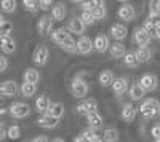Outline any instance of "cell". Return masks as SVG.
I'll use <instances>...</instances> for the list:
<instances>
[{"label": "cell", "mask_w": 160, "mask_h": 142, "mask_svg": "<svg viewBox=\"0 0 160 142\" xmlns=\"http://www.w3.org/2000/svg\"><path fill=\"white\" fill-rule=\"evenodd\" d=\"M138 112L141 113V117L144 120H152L160 115V102L154 97L144 99L141 102V106L138 107Z\"/></svg>", "instance_id": "1"}, {"label": "cell", "mask_w": 160, "mask_h": 142, "mask_svg": "<svg viewBox=\"0 0 160 142\" xmlns=\"http://www.w3.org/2000/svg\"><path fill=\"white\" fill-rule=\"evenodd\" d=\"M90 91V86L88 83L82 78V77H75L71 82V93L75 96V97H85Z\"/></svg>", "instance_id": "2"}, {"label": "cell", "mask_w": 160, "mask_h": 142, "mask_svg": "<svg viewBox=\"0 0 160 142\" xmlns=\"http://www.w3.org/2000/svg\"><path fill=\"white\" fill-rule=\"evenodd\" d=\"M8 112L13 118H26L31 113V107L26 102H13L8 107Z\"/></svg>", "instance_id": "3"}, {"label": "cell", "mask_w": 160, "mask_h": 142, "mask_svg": "<svg viewBox=\"0 0 160 142\" xmlns=\"http://www.w3.org/2000/svg\"><path fill=\"white\" fill-rule=\"evenodd\" d=\"M133 40H135L136 45H139V48H149L152 35L148 34L142 27H136L135 31H133Z\"/></svg>", "instance_id": "4"}, {"label": "cell", "mask_w": 160, "mask_h": 142, "mask_svg": "<svg viewBox=\"0 0 160 142\" xmlns=\"http://www.w3.org/2000/svg\"><path fill=\"white\" fill-rule=\"evenodd\" d=\"M48 58H50V50L47 46L40 45L34 50L32 61H34V64H37V66H45V64L48 62Z\"/></svg>", "instance_id": "5"}, {"label": "cell", "mask_w": 160, "mask_h": 142, "mask_svg": "<svg viewBox=\"0 0 160 142\" xmlns=\"http://www.w3.org/2000/svg\"><path fill=\"white\" fill-rule=\"evenodd\" d=\"M109 35L114 38L115 42H122L127 38L128 35V29H127V26L125 24H112L111 26V29H109Z\"/></svg>", "instance_id": "6"}, {"label": "cell", "mask_w": 160, "mask_h": 142, "mask_svg": "<svg viewBox=\"0 0 160 142\" xmlns=\"http://www.w3.org/2000/svg\"><path fill=\"white\" fill-rule=\"evenodd\" d=\"M139 85L144 88V91L148 93V91H154V89L158 86V80H157V77L154 73H144L139 78Z\"/></svg>", "instance_id": "7"}, {"label": "cell", "mask_w": 160, "mask_h": 142, "mask_svg": "<svg viewBox=\"0 0 160 142\" xmlns=\"http://www.w3.org/2000/svg\"><path fill=\"white\" fill-rule=\"evenodd\" d=\"M75 110H77V113L85 115V117H87L88 113L98 112V102H96L95 99H87V101H83V102H80V104L75 107Z\"/></svg>", "instance_id": "8"}, {"label": "cell", "mask_w": 160, "mask_h": 142, "mask_svg": "<svg viewBox=\"0 0 160 142\" xmlns=\"http://www.w3.org/2000/svg\"><path fill=\"white\" fill-rule=\"evenodd\" d=\"M37 32L42 37L51 34L53 32V18L51 16H42L40 18L38 22H37Z\"/></svg>", "instance_id": "9"}, {"label": "cell", "mask_w": 160, "mask_h": 142, "mask_svg": "<svg viewBox=\"0 0 160 142\" xmlns=\"http://www.w3.org/2000/svg\"><path fill=\"white\" fill-rule=\"evenodd\" d=\"M18 91H19V88H18V83L15 80H5V82L0 83V94L5 96V97L15 96Z\"/></svg>", "instance_id": "10"}, {"label": "cell", "mask_w": 160, "mask_h": 142, "mask_svg": "<svg viewBox=\"0 0 160 142\" xmlns=\"http://www.w3.org/2000/svg\"><path fill=\"white\" fill-rule=\"evenodd\" d=\"M117 15H118V18L122 19V21L130 22V21H133V19L136 18V11H135V7H133V5H130V3H123L122 7L118 8Z\"/></svg>", "instance_id": "11"}, {"label": "cell", "mask_w": 160, "mask_h": 142, "mask_svg": "<svg viewBox=\"0 0 160 142\" xmlns=\"http://www.w3.org/2000/svg\"><path fill=\"white\" fill-rule=\"evenodd\" d=\"M112 91H114V94L115 96H123L125 93H128V89H130V86H128V80L125 78V77H118V78H115L114 80V83H112Z\"/></svg>", "instance_id": "12"}, {"label": "cell", "mask_w": 160, "mask_h": 142, "mask_svg": "<svg viewBox=\"0 0 160 142\" xmlns=\"http://www.w3.org/2000/svg\"><path fill=\"white\" fill-rule=\"evenodd\" d=\"M69 37H72L71 35V32L68 31V29H64V27H59V29H55L51 34H50V38H51V42L53 43H56L58 46H61L66 40H68Z\"/></svg>", "instance_id": "13"}, {"label": "cell", "mask_w": 160, "mask_h": 142, "mask_svg": "<svg viewBox=\"0 0 160 142\" xmlns=\"http://www.w3.org/2000/svg\"><path fill=\"white\" fill-rule=\"evenodd\" d=\"M93 48H95L98 53H106V51H109V48H111L109 37L104 35V34L96 35V38L93 40Z\"/></svg>", "instance_id": "14"}, {"label": "cell", "mask_w": 160, "mask_h": 142, "mask_svg": "<svg viewBox=\"0 0 160 142\" xmlns=\"http://www.w3.org/2000/svg\"><path fill=\"white\" fill-rule=\"evenodd\" d=\"M93 50V42L90 40V37L83 35L77 40V53L78 54H90Z\"/></svg>", "instance_id": "15"}, {"label": "cell", "mask_w": 160, "mask_h": 142, "mask_svg": "<svg viewBox=\"0 0 160 142\" xmlns=\"http://www.w3.org/2000/svg\"><path fill=\"white\" fill-rule=\"evenodd\" d=\"M136 115H138V109L133 106V104H125L123 106V109H122V113H120V117H122V120L123 121H127V123H131V121H135V118H136Z\"/></svg>", "instance_id": "16"}, {"label": "cell", "mask_w": 160, "mask_h": 142, "mask_svg": "<svg viewBox=\"0 0 160 142\" xmlns=\"http://www.w3.org/2000/svg\"><path fill=\"white\" fill-rule=\"evenodd\" d=\"M85 27H87V26L80 21V18H72L69 21V24H68V31L71 34H75V35H80V37H83Z\"/></svg>", "instance_id": "17"}, {"label": "cell", "mask_w": 160, "mask_h": 142, "mask_svg": "<svg viewBox=\"0 0 160 142\" xmlns=\"http://www.w3.org/2000/svg\"><path fill=\"white\" fill-rule=\"evenodd\" d=\"M109 53H111V56L115 58V59H123L128 51H127V46H125L122 42H115L114 45H111Z\"/></svg>", "instance_id": "18"}, {"label": "cell", "mask_w": 160, "mask_h": 142, "mask_svg": "<svg viewBox=\"0 0 160 142\" xmlns=\"http://www.w3.org/2000/svg\"><path fill=\"white\" fill-rule=\"evenodd\" d=\"M50 106H51V101H50V97L47 96V94H40L37 99H35V109H37V112H40V113H48V109H50Z\"/></svg>", "instance_id": "19"}, {"label": "cell", "mask_w": 160, "mask_h": 142, "mask_svg": "<svg viewBox=\"0 0 160 142\" xmlns=\"http://www.w3.org/2000/svg\"><path fill=\"white\" fill-rule=\"evenodd\" d=\"M37 125L45 128V130H53V128H56L59 125V120L53 118V117H50L48 113H45V115H42V117L37 120Z\"/></svg>", "instance_id": "20"}, {"label": "cell", "mask_w": 160, "mask_h": 142, "mask_svg": "<svg viewBox=\"0 0 160 142\" xmlns=\"http://www.w3.org/2000/svg\"><path fill=\"white\" fill-rule=\"evenodd\" d=\"M64 112H66V109H64L62 102H51V106L48 109V115L56 120H61L64 117Z\"/></svg>", "instance_id": "21"}, {"label": "cell", "mask_w": 160, "mask_h": 142, "mask_svg": "<svg viewBox=\"0 0 160 142\" xmlns=\"http://www.w3.org/2000/svg\"><path fill=\"white\" fill-rule=\"evenodd\" d=\"M128 96L131 101H141L144 96H146V91H144V88L139 85V83H135V85H131L130 89H128Z\"/></svg>", "instance_id": "22"}, {"label": "cell", "mask_w": 160, "mask_h": 142, "mask_svg": "<svg viewBox=\"0 0 160 142\" xmlns=\"http://www.w3.org/2000/svg\"><path fill=\"white\" fill-rule=\"evenodd\" d=\"M0 48H2L3 53L11 54L16 51V42L13 40V37H5V38H0Z\"/></svg>", "instance_id": "23"}, {"label": "cell", "mask_w": 160, "mask_h": 142, "mask_svg": "<svg viewBox=\"0 0 160 142\" xmlns=\"http://www.w3.org/2000/svg\"><path fill=\"white\" fill-rule=\"evenodd\" d=\"M87 123H88V128L91 130H98V128L102 126V117L99 112H93V113H88L87 115Z\"/></svg>", "instance_id": "24"}, {"label": "cell", "mask_w": 160, "mask_h": 142, "mask_svg": "<svg viewBox=\"0 0 160 142\" xmlns=\"http://www.w3.org/2000/svg\"><path fill=\"white\" fill-rule=\"evenodd\" d=\"M22 78L26 83H32V85H37L38 80H40V73L37 69L34 67H29V69H26L24 70V75H22Z\"/></svg>", "instance_id": "25"}, {"label": "cell", "mask_w": 160, "mask_h": 142, "mask_svg": "<svg viewBox=\"0 0 160 142\" xmlns=\"http://www.w3.org/2000/svg\"><path fill=\"white\" fill-rule=\"evenodd\" d=\"M98 80H99V85H101V86L108 88V86H112V83H114V80H115V77H114L112 70H108V69H106V70H102V72L99 73Z\"/></svg>", "instance_id": "26"}, {"label": "cell", "mask_w": 160, "mask_h": 142, "mask_svg": "<svg viewBox=\"0 0 160 142\" xmlns=\"http://www.w3.org/2000/svg\"><path fill=\"white\" fill-rule=\"evenodd\" d=\"M66 13H68V10H66L64 3H56L51 8V18H53V21L59 22V21H62L66 18Z\"/></svg>", "instance_id": "27"}, {"label": "cell", "mask_w": 160, "mask_h": 142, "mask_svg": "<svg viewBox=\"0 0 160 142\" xmlns=\"http://www.w3.org/2000/svg\"><path fill=\"white\" fill-rule=\"evenodd\" d=\"M118 130L115 128H106L102 133V140L104 142H117L118 140Z\"/></svg>", "instance_id": "28"}, {"label": "cell", "mask_w": 160, "mask_h": 142, "mask_svg": "<svg viewBox=\"0 0 160 142\" xmlns=\"http://www.w3.org/2000/svg\"><path fill=\"white\" fill-rule=\"evenodd\" d=\"M135 53H136V58H138L139 64L141 62H149L151 58H152V51L149 48H138Z\"/></svg>", "instance_id": "29"}, {"label": "cell", "mask_w": 160, "mask_h": 142, "mask_svg": "<svg viewBox=\"0 0 160 142\" xmlns=\"http://www.w3.org/2000/svg\"><path fill=\"white\" fill-rule=\"evenodd\" d=\"M19 91L24 97H32L35 93H37V85H32V83H22L21 88H19Z\"/></svg>", "instance_id": "30"}, {"label": "cell", "mask_w": 160, "mask_h": 142, "mask_svg": "<svg viewBox=\"0 0 160 142\" xmlns=\"http://www.w3.org/2000/svg\"><path fill=\"white\" fill-rule=\"evenodd\" d=\"M16 7H18L16 0H2V2H0V10H2L3 13H13V11H16Z\"/></svg>", "instance_id": "31"}, {"label": "cell", "mask_w": 160, "mask_h": 142, "mask_svg": "<svg viewBox=\"0 0 160 142\" xmlns=\"http://www.w3.org/2000/svg\"><path fill=\"white\" fill-rule=\"evenodd\" d=\"M59 48L62 51H66V53H77V40H74L72 37H69Z\"/></svg>", "instance_id": "32"}, {"label": "cell", "mask_w": 160, "mask_h": 142, "mask_svg": "<svg viewBox=\"0 0 160 142\" xmlns=\"http://www.w3.org/2000/svg\"><path fill=\"white\" fill-rule=\"evenodd\" d=\"M123 64H125V66H128V67H136V66H138L139 61H138V58H136V53H135V51H128V53L125 54Z\"/></svg>", "instance_id": "33"}, {"label": "cell", "mask_w": 160, "mask_h": 142, "mask_svg": "<svg viewBox=\"0 0 160 142\" xmlns=\"http://www.w3.org/2000/svg\"><path fill=\"white\" fill-rule=\"evenodd\" d=\"M102 3L104 2H101V0H88V2H82L80 7H82V11H93L95 8H98Z\"/></svg>", "instance_id": "34"}, {"label": "cell", "mask_w": 160, "mask_h": 142, "mask_svg": "<svg viewBox=\"0 0 160 142\" xmlns=\"http://www.w3.org/2000/svg\"><path fill=\"white\" fill-rule=\"evenodd\" d=\"M7 137H10L11 140H16L21 137V128L18 125H11L7 131Z\"/></svg>", "instance_id": "35"}, {"label": "cell", "mask_w": 160, "mask_h": 142, "mask_svg": "<svg viewBox=\"0 0 160 142\" xmlns=\"http://www.w3.org/2000/svg\"><path fill=\"white\" fill-rule=\"evenodd\" d=\"M11 32H13V24L10 21H5L3 24H0V38L10 37Z\"/></svg>", "instance_id": "36"}, {"label": "cell", "mask_w": 160, "mask_h": 142, "mask_svg": "<svg viewBox=\"0 0 160 142\" xmlns=\"http://www.w3.org/2000/svg\"><path fill=\"white\" fill-rule=\"evenodd\" d=\"M91 13H93V16H95V19H96V21H98V19H104V18H106V15H108V8H106V3L99 5L98 8H95Z\"/></svg>", "instance_id": "37"}, {"label": "cell", "mask_w": 160, "mask_h": 142, "mask_svg": "<svg viewBox=\"0 0 160 142\" xmlns=\"http://www.w3.org/2000/svg\"><path fill=\"white\" fill-rule=\"evenodd\" d=\"M80 21H82L85 26H93L95 24V16H93L91 11H82V15H80Z\"/></svg>", "instance_id": "38"}, {"label": "cell", "mask_w": 160, "mask_h": 142, "mask_svg": "<svg viewBox=\"0 0 160 142\" xmlns=\"http://www.w3.org/2000/svg\"><path fill=\"white\" fill-rule=\"evenodd\" d=\"M22 5H24V8H26V10L31 11V13H37V11L40 10L38 2H35V0H24Z\"/></svg>", "instance_id": "39"}, {"label": "cell", "mask_w": 160, "mask_h": 142, "mask_svg": "<svg viewBox=\"0 0 160 142\" xmlns=\"http://www.w3.org/2000/svg\"><path fill=\"white\" fill-rule=\"evenodd\" d=\"M149 15L160 16V0H151L149 2Z\"/></svg>", "instance_id": "40"}, {"label": "cell", "mask_w": 160, "mask_h": 142, "mask_svg": "<svg viewBox=\"0 0 160 142\" xmlns=\"http://www.w3.org/2000/svg\"><path fill=\"white\" fill-rule=\"evenodd\" d=\"M80 134H82V136H83L87 140H91L93 137H96V136H98V134L95 133V130H91V128H87V130H83V131L80 133Z\"/></svg>", "instance_id": "41"}, {"label": "cell", "mask_w": 160, "mask_h": 142, "mask_svg": "<svg viewBox=\"0 0 160 142\" xmlns=\"http://www.w3.org/2000/svg\"><path fill=\"white\" fill-rule=\"evenodd\" d=\"M151 134H152V137H154L155 140H157V139H160V123H157V125H154V126H152Z\"/></svg>", "instance_id": "42"}, {"label": "cell", "mask_w": 160, "mask_h": 142, "mask_svg": "<svg viewBox=\"0 0 160 142\" xmlns=\"http://www.w3.org/2000/svg\"><path fill=\"white\" fill-rule=\"evenodd\" d=\"M38 7H40V10H48L50 7H53V2H51V0H40V2H38Z\"/></svg>", "instance_id": "43"}, {"label": "cell", "mask_w": 160, "mask_h": 142, "mask_svg": "<svg viewBox=\"0 0 160 142\" xmlns=\"http://www.w3.org/2000/svg\"><path fill=\"white\" fill-rule=\"evenodd\" d=\"M8 69V59L0 54V72H5Z\"/></svg>", "instance_id": "44"}, {"label": "cell", "mask_w": 160, "mask_h": 142, "mask_svg": "<svg viewBox=\"0 0 160 142\" xmlns=\"http://www.w3.org/2000/svg\"><path fill=\"white\" fill-rule=\"evenodd\" d=\"M7 128H5V125L3 123H0V140H3L5 137H7Z\"/></svg>", "instance_id": "45"}, {"label": "cell", "mask_w": 160, "mask_h": 142, "mask_svg": "<svg viewBox=\"0 0 160 142\" xmlns=\"http://www.w3.org/2000/svg\"><path fill=\"white\" fill-rule=\"evenodd\" d=\"M31 142H50V140H48L47 136H37V137H34Z\"/></svg>", "instance_id": "46"}, {"label": "cell", "mask_w": 160, "mask_h": 142, "mask_svg": "<svg viewBox=\"0 0 160 142\" xmlns=\"http://www.w3.org/2000/svg\"><path fill=\"white\" fill-rule=\"evenodd\" d=\"M74 142H88V140H87L82 134H78V136H75V137H74Z\"/></svg>", "instance_id": "47"}, {"label": "cell", "mask_w": 160, "mask_h": 142, "mask_svg": "<svg viewBox=\"0 0 160 142\" xmlns=\"http://www.w3.org/2000/svg\"><path fill=\"white\" fill-rule=\"evenodd\" d=\"M88 142H104V140H102V137H101V136H96V137H93V139H91V140H88Z\"/></svg>", "instance_id": "48"}, {"label": "cell", "mask_w": 160, "mask_h": 142, "mask_svg": "<svg viewBox=\"0 0 160 142\" xmlns=\"http://www.w3.org/2000/svg\"><path fill=\"white\" fill-rule=\"evenodd\" d=\"M155 38H158V40H160V24L155 27Z\"/></svg>", "instance_id": "49"}, {"label": "cell", "mask_w": 160, "mask_h": 142, "mask_svg": "<svg viewBox=\"0 0 160 142\" xmlns=\"http://www.w3.org/2000/svg\"><path fill=\"white\" fill-rule=\"evenodd\" d=\"M51 142H66V140H64V139H61V137H55Z\"/></svg>", "instance_id": "50"}, {"label": "cell", "mask_w": 160, "mask_h": 142, "mask_svg": "<svg viewBox=\"0 0 160 142\" xmlns=\"http://www.w3.org/2000/svg\"><path fill=\"white\" fill-rule=\"evenodd\" d=\"M3 22H5V18H3L2 13H0V24H3Z\"/></svg>", "instance_id": "51"}, {"label": "cell", "mask_w": 160, "mask_h": 142, "mask_svg": "<svg viewBox=\"0 0 160 142\" xmlns=\"http://www.w3.org/2000/svg\"><path fill=\"white\" fill-rule=\"evenodd\" d=\"M5 112H7V109H2V107H0V115H3Z\"/></svg>", "instance_id": "52"}, {"label": "cell", "mask_w": 160, "mask_h": 142, "mask_svg": "<svg viewBox=\"0 0 160 142\" xmlns=\"http://www.w3.org/2000/svg\"><path fill=\"white\" fill-rule=\"evenodd\" d=\"M155 142H160V139H157V140H155Z\"/></svg>", "instance_id": "53"}]
</instances>
